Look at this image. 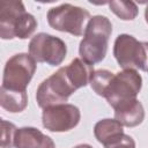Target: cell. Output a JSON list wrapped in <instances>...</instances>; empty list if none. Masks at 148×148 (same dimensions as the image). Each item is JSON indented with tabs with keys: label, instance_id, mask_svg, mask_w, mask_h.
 <instances>
[{
	"label": "cell",
	"instance_id": "obj_16",
	"mask_svg": "<svg viewBox=\"0 0 148 148\" xmlns=\"http://www.w3.org/2000/svg\"><path fill=\"white\" fill-rule=\"evenodd\" d=\"M114 73L108 71V69H97L92 73L91 79H90V87L91 89L98 95V96H104V92L110 83V81L112 80Z\"/></svg>",
	"mask_w": 148,
	"mask_h": 148
},
{
	"label": "cell",
	"instance_id": "obj_9",
	"mask_svg": "<svg viewBox=\"0 0 148 148\" xmlns=\"http://www.w3.org/2000/svg\"><path fill=\"white\" fill-rule=\"evenodd\" d=\"M81 119L80 109L64 103L43 109L42 123L50 132H67L77 126Z\"/></svg>",
	"mask_w": 148,
	"mask_h": 148
},
{
	"label": "cell",
	"instance_id": "obj_11",
	"mask_svg": "<svg viewBox=\"0 0 148 148\" xmlns=\"http://www.w3.org/2000/svg\"><path fill=\"white\" fill-rule=\"evenodd\" d=\"M114 119L123 126L135 127L145 119V109L139 99H133L114 109Z\"/></svg>",
	"mask_w": 148,
	"mask_h": 148
},
{
	"label": "cell",
	"instance_id": "obj_13",
	"mask_svg": "<svg viewBox=\"0 0 148 148\" xmlns=\"http://www.w3.org/2000/svg\"><path fill=\"white\" fill-rule=\"evenodd\" d=\"M121 134H124V126L117 119L105 118L98 120L94 126V135L103 146L116 140Z\"/></svg>",
	"mask_w": 148,
	"mask_h": 148
},
{
	"label": "cell",
	"instance_id": "obj_17",
	"mask_svg": "<svg viewBox=\"0 0 148 148\" xmlns=\"http://www.w3.org/2000/svg\"><path fill=\"white\" fill-rule=\"evenodd\" d=\"M16 126L7 120H1V148L14 147V139L16 134Z\"/></svg>",
	"mask_w": 148,
	"mask_h": 148
},
{
	"label": "cell",
	"instance_id": "obj_5",
	"mask_svg": "<svg viewBox=\"0 0 148 148\" xmlns=\"http://www.w3.org/2000/svg\"><path fill=\"white\" fill-rule=\"evenodd\" d=\"M141 87L142 77L136 69H123L113 75L103 97L116 109L121 104L136 99Z\"/></svg>",
	"mask_w": 148,
	"mask_h": 148
},
{
	"label": "cell",
	"instance_id": "obj_7",
	"mask_svg": "<svg viewBox=\"0 0 148 148\" xmlns=\"http://www.w3.org/2000/svg\"><path fill=\"white\" fill-rule=\"evenodd\" d=\"M36 68V60L30 54L16 53L12 56L5 65L1 87L15 91H25Z\"/></svg>",
	"mask_w": 148,
	"mask_h": 148
},
{
	"label": "cell",
	"instance_id": "obj_14",
	"mask_svg": "<svg viewBox=\"0 0 148 148\" xmlns=\"http://www.w3.org/2000/svg\"><path fill=\"white\" fill-rule=\"evenodd\" d=\"M0 105L10 113L22 112L28 105L27 91H15L0 88Z\"/></svg>",
	"mask_w": 148,
	"mask_h": 148
},
{
	"label": "cell",
	"instance_id": "obj_10",
	"mask_svg": "<svg viewBox=\"0 0 148 148\" xmlns=\"http://www.w3.org/2000/svg\"><path fill=\"white\" fill-rule=\"evenodd\" d=\"M15 148H56L53 140L40 132L36 127L24 126L17 128L15 139Z\"/></svg>",
	"mask_w": 148,
	"mask_h": 148
},
{
	"label": "cell",
	"instance_id": "obj_20",
	"mask_svg": "<svg viewBox=\"0 0 148 148\" xmlns=\"http://www.w3.org/2000/svg\"><path fill=\"white\" fill-rule=\"evenodd\" d=\"M145 20H146V22L148 23V5H147V7H146V9H145Z\"/></svg>",
	"mask_w": 148,
	"mask_h": 148
},
{
	"label": "cell",
	"instance_id": "obj_18",
	"mask_svg": "<svg viewBox=\"0 0 148 148\" xmlns=\"http://www.w3.org/2000/svg\"><path fill=\"white\" fill-rule=\"evenodd\" d=\"M104 148H135V141L132 136L124 133L116 140L105 145Z\"/></svg>",
	"mask_w": 148,
	"mask_h": 148
},
{
	"label": "cell",
	"instance_id": "obj_1",
	"mask_svg": "<svg viewBox=\"0 0 148 148\" xmlns=\"http://www.w3.org/2000/svg\"><path fill=\"white\" fill-rule=\"evenodd\" d=\"M111 34L112 23L106 16L95 15L90 17L79 45L81 59L92 66L101 62L106 56Z\"/></svg>",
	"mask_w": 148,
	"mask_h": 148
},
{
	"label": "cell",
	"instance_id": "obj_15",
	"mask_svg": "<svg viewBox=\"0 0 148 148\" xmlns=\"http://www.w3.org/2000/svg\"><path fill=\"white\" fill-rule=\"evenodd\" d=\"M109 8L113 14L124 21H132L139 14L138 6L134 1H110Z\"/></svg>",
	"mask_w": 148,
	"mask_h": 148
},
{
	"label": "cell",
	"instance_id": "obj_19",
	"mask_svg": "<svg viewBox=\"0 0 148 148\" xmlns=\"http://www.w3.org/2000/svg\"><path fill=\"white\" fill-rule=\"evenodd\" d=\"M74 148H92L90 145H88V143H81V145H77V146H75Z\"/></svg>",
	"mask_w": 148,
	"mask_h": 148
},
{
	"label": "cell",
	"instance_id": "obj_3",
	"mask_svg": "<svg viewBox=\"0 0 148 148\" xmlns=\"http://www.w3.org/2000/svg\"><path fill=\"white\" fill-rule=\"evenodd\" d=\"M113 56L123 69H140L148 73V42H139L127 34L118 35Z\"/></svg>",
	"mask_w": 148,
	"mask_h": 148
},
{
	"label": "cell",
	"instance_id": "obj_6",
	"mask_svg": "<svg viewBox=\"0 0 148 148\" xmlns=\"http://www.w3.org/2000/svg\"><path fill=\"white\" fill-rule=\"evenodd\" d=\"M76 89L68 80L64 67L42 81L36 90V102L39 108L45 109L52 105L64 104Z\"/></svg>",
	"mask_w": 148,
	"mask_h": 148
},
{
	"label": "cell",
	"instance_id": "obj_8",
	"mask_svg": "<svg viewBox=\"0 0 148 148\" xmlns=\"http://www.w3.org/2000/svg\"><path fill=\"white\" fill-rule=\"evenodd\" d=\"M28 49L29 54L36 62H44L50 66H59L67 54L65 42L61 38L46 32L35 35L30 39Z\"/></svg>",
	"mask_w": 148,
	"mask_h": 148
},
{
	"label": "cell",
	"instance_id": "obj_4",
	"mask_svg": "<svg viewBox=\"0 0 148 148\" xmlns=\"http://www.w3.org/2000/svg\"><path fill=\"white\" fill-rule=\"evenodd\" d=\"M46 18L49 25L54 30L79 37L84 34V23L90 20V14L82 7L62 3L50 8Z\"/></svg>",
	"mask_w": 148,
	"mask_h": 148
},
{
	"label": "cell",
	"instance_id": "obj_12",
	"mask_svg": "<svg viewBox=\"0 0 148 148\" xmlns=\"http://www.w3.org/2000/svg\"><path fill=\"white\" fill-rule=\"evenodd\" d=\"M64 71L76 90L86 87L90 82L91 75L95 72L94 66L86 62L81 58H74L67 66H64Z\"/></svg>",
	"mask_w": 148,
	"mask_h": 148
},
{
	"label": "cell",
	"instance_id": "obj_2",
	"mask_svg": "<svg viewBox=\"0 0 148 148\" xmlns=\"http://www.w3.org/2000/svg\"><path fill=\"white\" fill-rule=\"evenodd\" d=\"M37 28L35 16L25 10L22 1L9 0L1 3L0 37L2 39H27Z\"/></svg>",
	"mask_w": 148,
	"mask_h": 148
}]
</instances>
